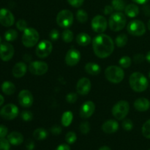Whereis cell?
Masks as SVG:
<instances>
[{"instance_id":"91938a15","label":"cell","mask_w":150,"mask_h":150,"mask_svg":"<svg viewBox=\"0 0 150 150\" xmlns=\"http://www.w3.org/2000/svg\"><path fill=\"white\" fill-rule=\"evenodd\" d=\"M149 79H150V71H149Z\"/></svg>"},{"instance_id":"f6af8a7d","label":"cell","mask_w":150,"mask_h":150,"mask_svg":"<svg viewBox=\"0 0 150 150\" xmlns=\"http://www.w3.org/2000/svg\"><path fill=\"white\" fill-rule=\"evenodd\" d=\"M145 59H146V57H144L143 54H136V55L133 57V60H134V62L136 64H141V63L143 62Z\"/></svg>"},{"instance_id":"44dd1931","label":"cell","mask_w":150,"mask_h":150,"mask_svg":"<svg viewBox=\"0 0 150 150\" xmlns=\"http://www.w3.org/2000/svg\"><path fill=\"white\" fill-rule=\"evenodd\" d=\"M26 71H27V65L26 63L20 62L15 64L12 70V73L15 78L19 79V78L23 77L26 74Z\"/></svg>"},{"instance_id":"11a10c76","label":"cell","mask_w":150,"mask_h":150,"mask_svg":"<svg viewBox=\"0 0 150 150\" xmlns=\"http://www.w3.org/2000/svg\"><path fill=\"white\" fill-rule=\"evenodd\" d=\"M146 59L148 62L150 63V51H148V53L146 54Z\"/></svg>"},{"instance_id":"e575fe53","label":"cell","mask_w":150,"mask_h":150,"mask_svg":"<svg viewBox=\"0 0 150 150\" xmlns=\"http://www.w3.org/2000/svg\"><path fill=\"white\" fill-rule=\"evenodd\" d=\"M142 134L146 139H150V120H147L142 126Z\"/></svg>"},{"instance_id":"1f68e13d","label":"cell","mask_w":150,"mask_h":150,"mask_svg":"<svg viewBox=\"0 0 150 150\" xmlns=\"http://www.w3.org/2000/svg\"><path fill=\"white\" fill-rule=\"evenodd\" d=\"M62 38L63 41L65 42H71L74 39V35L73 32L70 29H66L65 30L63 31L62 34Z\"/></svg>"},{"instance_id":"7bdbcfd3","label":"cell","mask_w":150,"mask_h":150,"mask_svg":"<svg viewBox=\"0 0 150 150\" xmlns=\"http://www.w3.org/2000/svg\"><path fill=\"white\" fill-rule=\"evenodd\" d=\"M59 37V32L57 29H52L49 33V38L53 41H56L58 40Z\"/></svg>"},{"instance_id":"5bb4252c","label":"cell","mask_w":150,"mask_h":150,"mask_svg":"<svg viewBox=\"0 0 150 150\" xmlns=\"http://www.w3.org/2000/svg\"><path fill=\"white\" fill-rule=\"evenodd\" d=\"M14 53V48L9 42H4L0 45V59L2 61H10L13 58Z\"/></svg>"},{"instance_id":"3957f363","label":"cell","mask_w":150,"mask_h":150,"mask_svg":"<svg viewBox=\"0 0 150 150\" xmlns=\"http://www.w3.org/2000/svg\"><path fill=\"white\" fill-rule=\"evenodd\" d=\"M127 18L125 15L121 12L113 13L108 19V26L113 32H120L126 26Z\"/></svg>"},{"instance_id":"4fadbf2b","label":"cell","mask_w":150,"mask_h":150,"mask_svg":"<svg viewBox=\"0 0 150 150\" xmlns=\"http://www.w3.org/2000/svg\"><path fill=\"white\" fill-rule=\"evenodd\" d=\"M18 99L19 104L24 108L31 107L34 103L33 95L30 91L26 89H23L19 92Z\"/></svg>"},{"instance_id":"4dcf8cb0","label":"cell","mask_w":150,"mask_h":150,"mask_svg":"<svg viewBox=\"0 0 150 150\" xmlns=\"http://www.w3.org/2000/svg\"><path fill=\"white\" fill-rule=\"evenodd\" d=\"M111 5H112L114 10H117L118 12L122 11L126 7L124 0H112Z\"/></svg>"},{"instance_id":"7dc6e473","label":"cell","mask_w":150,"mask_h":150,"mask_svg":"<svg viewBox=\"0 0 150 150\" xmlns=\"http://www.w3.org/2000/svg\"><path fill=\"white\" fill-rule=\"evenodd\" d=\"M8 129L6 126L1 125H0V138H4L7 135Z\"/></svg>"},{"instance_id":"d6986e66","label":"cell","mask_w":150,"mask_h":150,"mask_svg":"<svg viewBox=\"0 0 150 150\" xmlns=\"http://www.w3.org/2000/svg\"><path fill=\"white\" fill-rule=\"evenodd\" d=\"M119 129V123L116 120H108L103 124L102 130L107 134L116 133Z\"/></svg>"},{"instance_id":"ac0fdd59","label":"cell","mask_w":150,"mask_h":150,"mask_svg":"<svg viewBox=\"0 0 150 150\" xmlns=\"http://www.w3.org/2000/svg\"><path fill=\"white\" fill-rule=\"evenodd\" d=\"M95 110V105L92 101H86L81 105L80 109V116L83 119H87L92 117Z\"/></svg>"},{"instance_id":"8fae6325","label":"cell","mask_w":150,"mask_h":150,"mask_svg":"<svg viewBox=\"0 0 150 150\" xmlns=\"http://www.w3.org/2000/svg\"><path fill=\"white\" fill-rule=\"evenodd\" d=\"M18 108L13 103H9L2 107L0 110V116L7 120H14L18 115Z\"/></svg>"},{"instance_id":"d4e9b609","label":"cell","mask_w":150,"mask_h":150,"mask_svg":"<svg viewBox=\"0 0 150 150\" xmlns=\"http://www.w3.org/2000/svg\"><path fill=\"white\" fill-rule=\"evenodd\" d=\"M125 13L127 16L130 18H135L139 14V8L136 4H130L125 8Z\"/></svg>"},{"instance_id":"c3c4849f","label":"cell","mask_w":150,"mask_h":150,"mask_svg":"<svg viewBox=\"0 0 150 150\" xmlns=\"http://www.w3.org/2000/svg\"><path fill=\"white\" fill-rule=\"evenodd\" d=\"M114 10V8H113L112 5H106L105 7V8H104L103 13H105V15H109L111 14V13H112Z\"/></svg>"},{"instance_id":"ba28073f","label":"cell","mask_w":150,"mask_h":150,"mask_svg":"<svg viewBox=\"0 0 150 150\" xmlns=\"http://www.w3.org/2000/svg\"><path fill=\"white\" fill-rule=\"evenodd\" d=\"M127 30L130 35L133 36H142L146 32L145 24L140 20L131 21L127 26Z\"/></svg>"},{"instance_id":"f5cc1de1","label":"cell","mask_w":150,"mask_h":150,"mask_svg":"<svg viewBox=\"0 0 150 150\" xmlns=\"http://www.w3.org/2000/svg\"><path fill=\"white\" fill-rule=\"evenodd\" d=\"M134 2H136V4H145L146 2H147L149 0H133Z\"/></svg>"},{"instance_id":"bcb514c9","label":"cell","mask_w":150,"mask_h":150,"mask_svg":"<svg viewBox=\"0 0 150 150\" xmlns=\"http://www.w3.org/2000/svg\"><path fill=\"white\" fill-rule=\"evenodd\" d=\"M62 131V127L59 125H54L51 128V133L55 135V136L61 134Z\"/></svg>"},{"instance_id":"6f0895ef","label":"cell","mask_w":150,"mask_h":150,"mask_svg":"<svg viewBox=\"0 0 150 150\" xmlns=\"http://www.w3.org/2000/svg\"><path fill=\"white\" fill-rule=\"evenodd\" d=\"M147 27H148V29H149V30L150 31V19L147 23Z\"/></svg>"},{"instance_id":"681fc988","label":"cell","mask_w":150,"mask_h":150,"mask_svg":"<svg viewBox=\"0 0 150 150\" xmlns=\"http://www.w3.org/2000/svg\"><path fill=\"white\" fill-rule=\"evenodd\" d=\"M26 147L27 150H33L35 147V144L34 143V142H32V140L28 141L26 144Z\"/></svg>"},{"instance_id":"9c48e42d","label":"cell","mask_w":150,"mask_h":150,"mask_svg":"<svg viewBox=\"0 0 150 150\" xmlns=\"http://www.w3.org/2000/svg\"><path fill=\"white\" fill-rule=\"evenodd\" d=\"M53 50V45L51 41L43 40L38 44L35 50L37 57L40 59L48 57L51 54Z\"/></svg>"},{"instance_id":"603a6c76","label":"cell","mask_w":150,"mask_h":150,"mask_svg":"<svg viewBox=\"0 0 150 150\" xmlns=\"http://www.w3.org/2000/svg\"><path fill=\"white\" fill-rule=\"evenodd\" d=\"M84 69L85 71L91 76H98L101 71L100 66L95 62H89L86 64Z\"/></svg>"},{"instance_id":"7402d4cb","label":"cell","mask_w":150,"mask_h":150,"mask_svg":"<svg viewBox=\"0 0 150 150\" xmlns=\"http://www.w3.org/2000/svg\"><path fill=\"white\" fill-rule=\"evenodd\" d=\"M7 140L9 141L10 144L13 146H18L23 143V136L19 132L13 131L7 136Z\"/></svg>"},{"instance_id":"680465c9","label":"cell","mask_w":150,"mask_h":150,"mask_svg":"<svg viewBox=\"0 0 150 150\" xmlns=\"http://www.w3.org/2000/svg\"><path fill=\"white\" fill-rule=\"evenodd\" d=\"M1 37H0V45H1Z\"/></svg>"},{"instance_id":"7c38bea8","label":"cell","mask_w":150,"mask_h":150,"mask_svg":"<svg viewBox=\"0 0 150 150\" xmlns=\"http://www.w3.org/2000/svg\"><path fill=\"white\" fill-rule=\"evenodd\" d=\"M48 65L45 62L35 61L30 62L29 65V70L32 74L35 76H42L47 73Z\"/></svg>"},{"instance_id":"f1b7e54d","label":"cell","mask_w":150,"mask_h":150,"mask_svg":"<svg viewBox=\"0 0 150 150\" xmlns=\"http://www.w3.org/2000/svg\"><path fill=\"white\" fill-rule=\"evenodd\" d=\"M127 36L125 34H120L115 38V43L119 48H122L127 43Z\"/></svg>"},{"instance_id":"5b68a950","label":"cell","mask_w":150,"mask_h":150,"mask_svg":"<svg viewBox=\"0 0 150 150\" xmlns=\"http://www.w3.org/2000/svg\"><path fill=\"white\" fill-rule=\"evenodd\" d=\"M40 35L38 31L34 28H26L22 35V43L26 48H32L38 42Z\"/></svg>"},{"instance_id":"9a60e30c","label":"cell","mask_w":150,"mask_h":150,"mask_svg":"<svg viewBox=\"0 0 150 150\" xmlns=\"http://www.w3.org/2000/svg\"><path fill=\"white\" fill-rule=\"evenodd\" d=\"M15 18L13 13L6 8L0 9V23L5 27H10L14 24Z\"/></svg>"},{"instance_id":"6da1fadb","label":"cell","mask_w":150,"mask_h":150,"mask_svg":"<svg viewBox=\"0 0 150 150\" xmlns=\"http://www.w3.org/2000/svg\"><path fill=\"white\" fill-rule=\"evenodd\" d=\"M92 48L95 55L100 59L109 57L114 50V42L112 38L105 34L97 35L92 41Z\"/></svg>"},{"instance_id":"ee69618b","label":"cell","mask_w":150,"mask_h":150,"mask_svg":"<svg viewBox=\"0 0 150 150\" xmlns=\"http://www.w3.org/2000/svg\"><path fill=\"white\" fill-rule=\"evenodd\" d=\"M67 2L73 7H80L83 4L84 0H67Z\"/></svg>"},{"instance_id":"d6a6232c","label":"cell","mask_w":150,"mask_h":150,"mask_svg":"<svg viewBox=\"0 0 150 150\" xmlns=\"http://www.w3.org/2000/svg\"><path fill=\"white\" fill-rule=\"evenodd\" d=\"M76 19L78 21L81 23H86V21L88 20V14L84 10L80 9L76 13Z\"/></svg>"},{"instance_id":"94428289","label":"cell","mask_w":150,"mask_h":150,"mask_svg":"<svg viewBox=\"0 0 150 150\" xmlns=\"http://www.w3.org/2000/svg\"><path fill=\"white\" fill-rule=\"evenodd\" d=\"M149 150H150V149H149Z\"/></svg>"},{"instance_id":"ffe728a7","label":"cell","mask_w":150,"mask_h":150,"mask_svg":"<svg viewBox=\"0 0 150 150\" xmlns=\"http://www.w3.org/2000/svg\"><path fill=\"white\" fill-rule=\"evenodd\" d=\"M134 108L136 111H140V112H144L149 110L150 108V101L145 98H138L135 100Z\"/></svg>"},{"instance_id":"816d5d0a","label":"cell","mask_w":150,"mask_h":150,"mask_svg":"<svg viewBox=\"0 0 150 150\" xmlns=\"http://www.w3.org/2000/svg\"><path fill=\"white\" fill-rule=\"evenodd\" d=\"M143 10H144V13L146 16H150V7L149 5L144 6Z\"/></svg>"},{"instance_id":"e0dca14e","label":"cell","mask_w":150,"mask_h":150,"mask_svg":"<svg viewBox=\"0 0 150 150\" xmlns=\"http://www.w3.org/2000/svg\"><path fill=\"white\" fill-rule=\"evenodd\" d=\"M92 83L87 78H81L79 79L76 84V91L81 95H86L90 92Z\"/></svg>"},{"instance_id":"484cf974","label":"cell","mask_w":150,"mask_h":150,"mask_svg":"<svg viewBox=\"0 0 150 150\" xmlns=\"http://www.w3.org/2000/svg\"><path fill=\"white\" fill-rule=\"evenodd\" d=\"M1 90L7 95H13L16 92V86L13 83L7 81L3 82L1 84Z\"/></svg>"},{"instance_id":"74e56055","label":"cell","mask_w":150,"mask_h":150,"mask_svg":"<svg viewBox=\"0 0 150 150\" xmlns=\"http://www.w3.org/2000/svg\"><path fill=\"white\" fill-rule=\"evenodd\" d=\"M80 131L83 134H87L90 131V124L88 122H83L80 124Z\"/></svg>"},{"instance_id":"8992f818","label":"cell","mask_w":150,"mask_h":150,"mask_svg":"<svg viewBox=\"0 0 150 150\" xmlns=\"http://www.w3.org/2000/svg\"><path fill=\"white\" fill-rule=\"evenodd\" d=\"M74 21L73 13L69 10H62L57 14L56 21L59 26L67 29L72 26Z\"/></svg>"},{"instance_id":"f546056e","label":"cell","mask_w":150,"mask_h":150,"mask_svg":"<svg viewBox=\"0 0 150 150\" xmlns=\"http://www.w3.org/2000/svg\"><path fill=\"white\" fill-rule=\"evenodd\" d=\"M18 38V32L15 29H10L6 31L4 33V39L8 42L15 41Z\"/></svg>"},{"instance_id":"cb8c5ba5","label":"cell","mask_w":150,"mask_h":150,"mask_svg":"<svg viewBox=\"0 0 150 150\" xmlns=\"http://www.w3.org/2000/svg\"><path fill=\"white\" fill-rule=\"evenodd\" d=\"M76 42L81 46H87L92 42V38L85 32H81L76 36Z\"/></svg>"},{"instance_id":"b9f144b4","label":"cell","mask_w":150,"mask_h":150,"mask_svg":"<svg viewBox=\"0 0 150 150\" xmlns=\"http://www.w3.org/2000/svg\"><path fill=\"white\" fill-rule=\"evenodd\" d=\"M16 27H17V29L18 30L23 32V31H24L27 28V23L23 19H20L16 23Z\"/></svg>"},{"instance_id":"83f0119b","label":"cell","mask_w":150,"mask_h":150,"mask_svg":"<svg viewBox=\"0 0 150 150\" xmlns=\"http://www.w3.org/2000/svg\"><path fill=\"white\" fill-rule=\"evenodd\" d=\"M48 132H47L45 129L40 127V128H37L34 131L33 137L35 138V139L38 141H42L45 140L48 137Z\"/></svg>"},{"instance_id":"d590c367","label":"cell","mask_w":150,"mask_h":150,"mask_svg":"<svg viewBox=\"0 0 150 150\" xmlns=\"http://www.w3.org/2000/svg\"><path fill=\"white\" fill-rule=\"evenodd\" d=\"M77 140V136L73 131L68 132L65 136V141L68 144H73Z\"/></svg>"},{"instance_id":"db71d44e","label":"cell","mask_w":150,"mask_h":150,"mask_svg":"<svg viewBox=\"0 0 150 150\" xmlns=\"http://www.w3.org/2000/svg\"><path fill=\"white\" fill-rule=\"evenodd\" d=\"M98 150H111V148L108 147V146H101V147Z\"/></svg>"},{"instance_id":"f907efd6","label":"cell","mask_w":150,"mask_h":150,"mask_svg":"<svg viewBox=\"0 0 150 150\" xmlns=\"http://www.w3.org/2000/svg\"><path fill=\"white\" fill-rule=\"evenodd\" d=\"M55 150H70V147L69 146V145L62 144L59 145Z\"/></svg>"},{"instance_id":"2e32d148","label":"cell","mask_w":150,"mask_h":150,"mask_svg":"<svg viewBox=\"0 0 150 150\" xmlns=\"http://www.w3.org/2000/svg\"><path fill=\"white\" fill-rule=\"evenodd\" d=\"M81 54L77 49L72 48L67 52L65 56V62L68 66L73 67L76 65L80 62Z\"/></svg>"},{"instance_id":"7a4b0ae2","label":"cell","mask_w":150,"mask_h":150,"mask_svg":"<svg viewBox=\"0 0 150 150\" xmlns=\"http://www.w3.org/2000/svg\"><path fill=\"white\" fill-rule=\"evenodd\" d=\"M129 83L131 89L136 92H144L149 86V82L146 76L139 72H135L130 75Z\"/></svg>"},{"instance_id":"30bf717a","label":"cell","mask_w":150,"mask_h":150,"mask_svg":"<svg viewBox=\"0 0 150 150\" xmlns=\"http://www.w3.org/2000/svg\"><path fill=\"white\" fill-rule=\"evenodd\" d=\"M108 22L104 16L98 15L92 18L91 26L94 32L98 34H102L106 30Z\"/></svg>"},{"instance_id":"52a82bcc","label":"cell","mask_w":150,"mask_h":150,"mask_svg":"<svg viewBox=\"0 0 150 150\" xmlns=\"http://www.w3.org/2000/svg\"><path fill=\"white\" fill-rule=\"evenodd\" d=\"M130 105L125 100H120L114 105L112 108V115L117 120H124L129 113Z\"/></svg>"},{"instance_id":"277c9868","label":"cell","mask_w":150,"mask_h":150,"mask_svg":"<svg viewBox=\"0 0 150 150\" xmlns=\"http://www.w3.org/2000/svg\"><path fill=\"white\" fill-rule=\"evenodd\" d=\"M105 76L109 82L113 83H119L124 79L125 73L121 67L111 65L108 66L105 69Z\"/></svg>"},{"instance_id":"4316f807","label":"cell","mask_w":150,"mask_h":150,"mask_svg":"<svg viewBox=\"0 0 150 150\" xmlns=\"http://www.w3.org/2000/svg\"><path fill=\"white\" fill-rule=\"evenodd\" d=\"M73 120V114L71 111H65L63 113L62 116L61 122L62 125L64 127H68L71 125L72 122Z\"/></svg>"},{"instance_id":"9f6ffc18","label":"cell","mask_w":150,"mask_h":150,"mask_svg":"<svg viewBox=\"0 0 150 150\" xmlns=\"http://www.w3.org/2000/svg\"><path fill=\"white\" fill-rule=\"evenodd\" d=\"M4 97H3L1 95H0V106H1V105H2V104L4 103Z\"/></svg>"},{"instance_id":"ab89813d","label":"cell","mask_w":150,"mask_h":150,"mask_svg":"<svg viewBox=\"0 0 150 150\" xmlns=\"http://www.w3.org/2000/svg\"><path fill=\"white\" fill-rule=\"evenodd\" d=\"M10 144L7 139L0 138V150H10Z\"/></svg>"},{"instance_id":"60d3db41","label":"cell","mask_w":150,"mask_h":150,"mask_svg":"<svg viewBox=\"0 0 150 150\" xmlns=\"http://www.w3.org/2000/svg\"><path fill=\"white\" fill-rule=\"evenodd\" d=\"M78 100V95L75 92H70V93L67 94L66 96V100L68 103L73 104L76 103Z\"/></svg>"},{"instance_id":"f35d334b","label":"cell","mask_w":150,"mask_h":150,"mask_svg":"<svg viewBox=\"0 0 150 150\" xmlns=\"http://www.w3.org/2000/svg\"><path fill=\"white\" fill-rule=\"evenodd\" d=\"M122 128L124 130H127V131H130L133 128V122L131 120L127 119V120H125L122 122Z\"/></svg>"},{"instance_id":"836d02e7","label":"cell","mask_w":150,"mask_h":150,"mask_svg":"<svg viewBox=\"0 0 150 150\" xmlns=\"http://www.w3.org/2000/svg\"><path fill=\"white\" fill-rule=\"evenodd\" d=\"M132 60L130 58L127 56H125V57H122L119 61V64H120V67L122 68H128L130 65H131Z\"/></svg>"},{"instance_id":"8d00e7d4","label":"cell","mask_w":150,"mask_h":150,"mask_svg":"<svg viewBox=\"0 0 150 150\" xmlns=\"http://www.w3.org/2000/svg\"><path fill=\"white\" fill-rule=\"evenodd\" d=\"M21 117L25 122H30L33 119V114L30 111H23L21 114Z\"/></svg>"}]
</instances>
